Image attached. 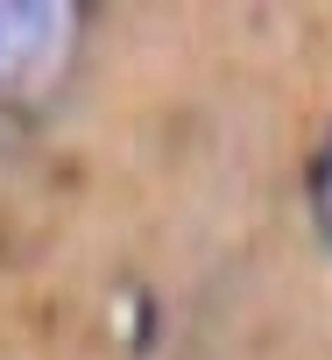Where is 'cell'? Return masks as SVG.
<instances>
[{
    "label": "cell",
    "instance_id": "6da1fadb",
    "mask_svg": "<svg viewBox=\"0 0 332 360\" xmlns=\"http://www.w3.org/2000/svg\"><path fill=\"white\" fill-rule=\"evenodd\" d=\"M71 8L64 0H0V85L43 71L71 43Z\"/></svg>",
    "mask_w": 332,
    "mask_h": 360
},
{
    "label": "cell",
    "instance_id": "7a4b0ae2",
    "mask_svg": "<svg viewBox=\"0 0 332 360\" xmlns=\"http://www.w3.org/2000/svg\"><path fill=\"white\" fill-rule=\"evenodd\" d=\"M304 212H311V233L332 248V134L311 148V162H304Z\"/></svg>",
    "mask_w": 332,
    "mask_h": 360
}]
</instances>
